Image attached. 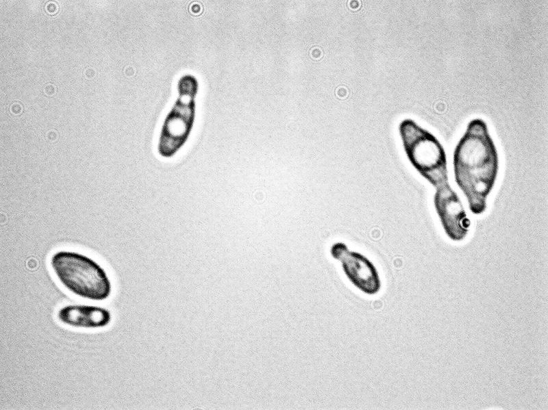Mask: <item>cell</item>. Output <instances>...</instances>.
<instances>
[{"label":"cell","mask_w":548,"mask_h":410,"mask_svg":"<svg viewBox=\"0 0 548 410\" xmlns=\"http://www.w3.org/2000/svg\"><path fill=\"white\" fill-rule=\"evenodd\" d=\"M454 179L471 212L483 214L499 168V156L485 121L471 120L453 155Z\"/></svg>","instance_id":"cell-1"},{"label":"cell","mask_w":548,"mask_h":410,"mask_svg":"<svg viewBox=\"0 0 548 410\" xmlns=\"http://www.w3.org/2000/svg\"><path fill=\"white\" fill-rule=\"evenodd\" d=\"M50 265L60 283L75 295L92 300L110 296L112 285L105 270L86 255L58 251L51 255Z\"/></svg>","instance_id":"cell-2"},{"label":"cell","mask_w":548,"mask_h":410,"mask_svg":"<svg viewBox=\"0 0 548 410\" xmlns=\"http://www.w3.org/2000/svg\"><path fill=\"white\" fill-rule=\"evenodd\" d=\"M399 133L414 168L435 188L449 183L447 156L438 140L410 118L399 123Z\"/></svg>","instance_id":"cell-3"},{"label":"cell","mask_w":548,"mask_h":410,"mask_svg":"<svg viewBox=\"0 0 548 410\" xmlns=\"http://www.w3.org/2000/svg\"><path fill=\"white\" fill-rule=\"evenodd\" d=\"M198 81L191 75L182 77L177 84L179 97L163 123L158 142V154L173 157L186 142L192 131Z\"/></svg>","instance_id":"cell-4"},{"label":"cell","mask_w":548,"mask_h":410,"mask_svg":"<svg viewBox=\"0 0 548 410\" xmlns=\"http://www.w3.org/2000/svg\"><path fill=\"white\" fill-rule=\"evenodd\" d=\"M332 257L341 263L342 270L349 281L368 295H374L381 289V280L374 264L364 255L350 251L343 242L333 244Z\"/></svg>","instance_id":"cell-5"},{"label":"cell","mask_w":548,"mask_h":410,"mask_svg":"<svg viewBox=\"0 0 548 410\" xmlns=\"http://www.w3.org/2000/svg\"><path fill=\"white\" fill-rule=\"evenodd\" d=\"M434 205L447 237L453 241L463 240L468 235L471 222L449 183L436 188Z\"/></svg>","instance_id":"cell-6"},{"label":"cell","mask_w":548,"mask_h":410,"mask_svg":"<svg viewBox=\"0 0 548 410\" xmlns=\"http://www.w3.org/2000/svg\"><path fill=\"white\" fill-rule=\"evenodd\" d=\"M57 317L63 324L75 328L98 329L111 321V313L105 308L86 305H69L59 309Z\"/></svg>","instance_id":"cell-7"}]
</instances>
